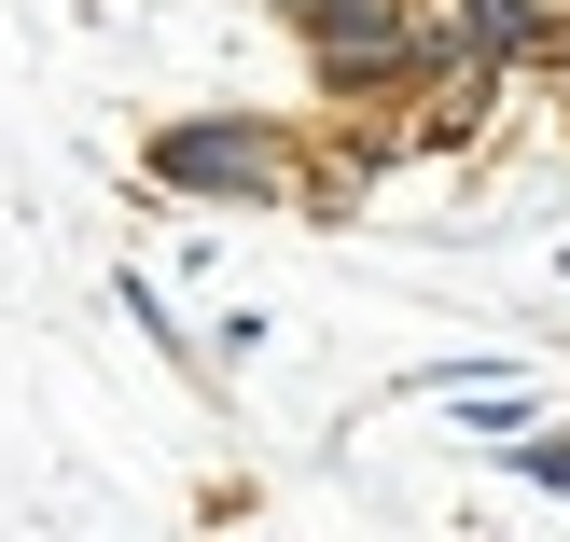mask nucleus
<instances>
[{
	"instance_id": "nucleus-1",
	"label": "nucleus",
	"mask_w": 570,
	"mask_h": 542,
	"mask_svg": "<svg viewBox=\"0 0 570 542\" xmlns=\"http://www.w3.org/2000/svg\"><path fill=\"white\" fill-rule=\"evenodd\" d=\"M306 42V70H321L334 111H376V98H417V83L445 70V14L432 0H278Z\"/></svg>"
},
{
	"instance_id": "nucleus-2",
	"label": "nucleus",
	"mask_w": 570,
	"mask_h": 542,
	"mask_svg": "<svg viewBox=\"0 0 570 542\" xmlns=\"http://www.w3.org/2000/svg\"><path fill=\"white\" fill-rule=\"evenodd\" d=\"M139 181L181 195V209H293L306 195V139L265 126V111H181V126H154Z\"/></svg>"
},
{
	"instance_id": "nucleus-3",
	"label": "nucleus",
	"mask_w": 570,
	"mask_h": 542,
	"mask_svg": "<svg viewBox=\"0 0 570 542\" xmlns=\"http://www.w3.org/2000/svg\"><path fill=\"white\" fill-rule=\"evenodd\" d=\"M445 14V56H488V70H570V14L557 0H432Z\"/></svg>"
},
{
	"instance_id": "nucleus-4",
	"label": "nucleus",
	"mask_w": 570,
	"mask_h": 542,
	"mask_svg": "<svg viewBox=\"0 0 570 542\" xmlns=\"http://www.w3.org/2000/svg\"><path fill=\"white\" fill-rule=\"evenodd\" d=\"M111 293H126V321H139V334H154V348H167V362H195V321H167V293H154V278H139V265H126V278H111Z\"/></svg>"
},
{
	"instance_id": "nucleus-5",
	"label": "nucleus",
	"mask_w": 570,
	"mask_h": 542,
	"mask_svg": "<svg viewBox=\"0 0 570 542\" xmlns=\"http://www.w3.org/2000/svg\"><path fill=\"white\" fill-rule=\"evenodd\" d=\"M501 460H515L529 487H570V432H515V445H501Z\"/></svg>"
}]
</instances>
